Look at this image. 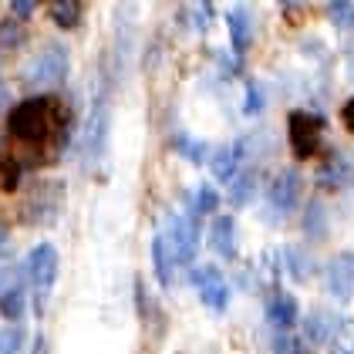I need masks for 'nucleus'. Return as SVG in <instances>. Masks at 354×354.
Segmentation results:
<instances>
[{
	"mask_svg": "<svg viewBox=\"0 0 354 354\" xmlns=\"http://www.w3.org/2000/svg\"><path fill=\"white\" fill-rule=\"evenodd\" d=\"M109 125H111V105H109V91H102L95 98V109L88 118V129H84V159H98L105 152V142H109Z\"/></svg>",
	"mask_w": 354,
	"mask_h": 354,
	"instance_id": "obj_6",
	"label": "nucleus"
},
{
	"mask_svg": "<svg viewBox=\"0 0 354 354\" xmlns=\"http://www.w3.org/2000/svg\"><path fill=\"white\" fill-rule=\"evenodd\" d=\"M300 310H297V300L290 297V294H273L267 300V321H270L277 330H290V327L297 324Z\"/></svg>",
	"mask_w": 354,
	"mask_h": 354,
	"instance_id": "obj_14",
	"label": "nucleus"
},
{
	"mask_svg": "<svg viewBox=\"0 0 354 354\" xmlns=\"http://www.w3.org/2000/svg\"><path fill=\"white\" fill-rule=\"evenodd\" d=\"M10 105V91H7V84L0 82V109H7Z\"/></svg>",
	"mask_w": 354,
	"mask_h": 354,
	"instance_id": "obj_32",
	"label": "nucleus"
},
{
	"mask_svg": "<svg viewBox=\"0 0 354 354\" xmlns=\"http://www.w3.org/2000/svg\"><path fill=\"white\" fill-rule=\"evenodd\" d=\"M287 138H290V152L294 159L307 162L321 152V142H324V122L310 111H290L287 118Z\"/></svg>",
	"mask_w": 354,
	"mask_h": 354,
	"instance_id": "obj_4",
	"label": "nucleus"
},
{
	"mask_svg": "<svg viewBox=\"0 0 354 354\" xmlns=\"http://www.w3.org/2000/svg\"><path fill=\"white\" fill-rule=\"evenodd\" d=\"M260 109H263V95H260V88H257V84H250V88H246V105H243V111H246V115H257Z\"/></svg>",
	"mask_w": 354,
	"mask_h": 354,
	"instance_id": "obj_26",
	"label": "nucleus"
},
{
	"mask_svg": "<svg viewBox=\"0 0 354 354\" xmlns=\"http://www.w3.org/2000/svg\"><path fill=\"white\" fill-rule=\"evenodd\" d=\"M283 260L290 263V273H294L297 280L307 277V270H304V267H307V260H304V253H300L297 246H287V250H283Z\"/></svg>",
	"mask_w": 354,
	"mask_h": 354,
	"instance_id": "obj_25",
	"label": "nucleus"
},
{
	"mask_svg": "<svg viewBox=\"0 0 354 354\" xmlns=\"http://www.w3.org/2000/svg\"><path fill=\"white\" fill-rule=\"evenodd\" d=\"M172 267H176L172 250H169V243H165V233H159V236L152 240V270H156V280L162 283L165 290L172 287Z\"/></svg>",
	"mask_w": 354,
	"mask_h": 354,
	"instance_id": "obj_16",
	"label": "nucleus"
},
{
	"mask_svg": "<svg viewBox=\"0 0 354 354\" xmlns=\"http://www.w3.org/2000/svg\"><path fill=\"white\" fill-rule=\"evenodd\" d=\"M330 330H334V321H330L327 314H310V317H307V337H310L314 344H324L327 337H330Z\"/></svg>",
	"mask_w": 354,
	"mask_h": 354,
	"instance_id": "obj_21",
	"label": "nucleus"
},
{
	"mask_svg": "<svg viewBox=\"0 0 354 354\" xmlns=\"http://www.w3.org/2000/svg\"><path fill=\"white\" fill-rule=\"evenodd\" d=\"M327 14L334 17V24L337 28H354V3H348V0H337V3H327Z\"/></svg>",
	"mask_w": 354,
	"mask_h": 354,
	"instance_id": "obj_24",
	"label": "nucleus"
},
{
	"mask_svg": "<svg viewBox=\"0 0 354 354\" xmlns=\"http://www.w3.org/2000/svg\"><path fill=\"white\" fill-rule=\"evenodd\" d=\"M300 189H304V179H300V172H294V169H283V172L273 179V186H267L270 209H273V213H283V216H287V213L297 206Z\"/></svg>",
	"mask_w": 354,
	"mask_h": 354,
	"instance_id": "obj_8",
	"label": "nucleus"
},
{
	"mask_svg": "<svg viewBox=\"0 0 354 354\" xmlns=\"http://www.w3.org/2000/svg\"><path fill=\"white\" fill-rule=\"evenodd\" d=\"M82 14H84V7L78 3V0H57V3L48 7V17L55 21L57 28H64V30L78 28V24H82Z\"/></svg>",
	"mask_w": 354,
	"mask_h": 354,
	"instance_id": "obj_17",
	"label": "nucleus"
},
{
	"mask_svg": "<svg viewBox=\"0 0 354 354\" xmlns=\"http://www.w3.org/2000/svg\"><path fill=\"white\" fill-rule=\"evenodd\" d=\"M10 44H21V30L7 21V24H0V48H10Z\"/></svg>",
	"mask_w": 354,
	"mask_h": 354,
	"instance_id": "obj_27",
	"label": "nucleus"
},
{
	"mask_svg": "<svg viewBox=\"0 0 354 354\" xmlns=\"http://www.w3.org/2000/svg\"><path fill=\"white\" fill-rule=\"evenodd\" d=\"M257 192V172H240L233 183H230V206H246L250 196Z\"/></svg>",
	"mask_w": 354,
	"mask_h": 354,
	"instance_id": "obj_18",
	"label": "nucleus"
},
{
	"mask_svg": "<svg viewBox=\"0 0 354 354\" xmlns=\"http://www.w3.org/2000/svg\"><path fill=\"white\" fill-rule=\"evenodd\" d=\"M192 283H196L199 300H203L206 307H213V310H226V307H230V283H226V277H223L216 267H209V263L196 267V270H192Z\"/></svg>",
	"mask_w": 354,
	"mask_h": 354,
	"instance_id": "obj_7",
	"label": "nucleus"
},
{
	"mask_svg": "<svg viewBox=\"0 0 354 354\" xmlns=\"http://www.w3.org/2000/svg\"><path fill=\"white\" fill-rule=\"evenodd\" d=\"M351 179V159L344 156V152H334V156H327L321 169H317V186L327 192L341 189L344 183Z\"/></svg>",
	"mask_w": 354,
	"mask_h": 354,
	"instance_id": "obj_11",
	"label": "nucleus"
},
{
	"mask_svg": "<svg viewBox=\"0 0 354 354\" xmlns=\"http://www.w3.org/2000/svg\"><path fill=\"white\" fill-rule=\"evenodd\" d=\"M28 277V273H24ZM24 277H14L3 290H0V314L10 324H21L24 310H28V290H24Z\"/></svg>",
	"mask_w": 354,
	"mask_h": 354,
	"instance_id": "obj_12",
	"label": "nucleus"
},
{
	"mask_svg": "<svg viewBox=\"0 0 354 354\" xmlns=\"http://www.w3.org/2000/svg\"><path fill=\"white\" fill-rule=\"evenodd\" d=\"M34 10H37L34 0H14V3H10V14H14V17H30Z\"/></svg>",
	"mask_w": 354,
	"mask_h": 354,
	"instance_id": "obj_28",
	"label": "nucleus"
},
{
	"mask_svg": "<svg viewBox=\"0 0 354 354\" xmlns=\"http://www.w3.org/2000/svg\"><path fill=\"white\" fill-rule=\"evenodd\" d=\"M71 115L55 95H30L7 115V145L0 159L17 165L21 172L55 162L68 145Z\"/></svg>",
	"mask_w": 354,
	"mask_h": 354,
	"instance_id": "obj_1",
	"label": "nucleus"
},
{
	"mask_svg": "<svg viewBox=\"0 0 354 354\" xmlns=\"http://www.w3.org/2000/svg\"><path fill=\"white\" fill-rule=\"evenodd\" d=\"M24 273H28L30 287H34V310L44 314L48 307V297L55 290V280L61 273V257H57L55 243H37L28 253V263H24Z\"/></svg>",
	"mask_w": 354,
	"mask_h": 354,
	"instance_id": "obj_2",
	"label": "nucleus"
},
{
	"mask_svg": "<svg viewBox=\"0 0 354 354\" xmlns=\"http://www.w3.org/2000/svg\"><path fill=\"white\" fill-rule=\"evenodd\" d=\"M68 68H71V57H68V48L61 44H48L41 55H34L24 64L21 71V82L34 88V91H44V88H55L68 78Z\"/></svg>",
	"mask_w": 354,
	"mask_h": 354,
	"instance_id": "obj_3",
	"label": "nucleus"
},
{
	"mask_svg": "<svg viewBox=\"0 0 354 354\" xmlns=\"http://www.w3.org/2000/svg\"><path fill=\"white\" fill-rule=\"evenodd\" d=\"M243 156H246V138H236V142L216 149V156H213V176H216L219 183H233L240 176Z\"/></svg>",
	"mask_w": 354,
	"mask_h": 354,
	"instance_id": "obj_10",
	"label": "nucleus"
},
{
	"mask_svg": "<svg viewBox=\"0 0 354 354\" xmlns=\"http://www.w3.org/2000/svg\"><path fill=\"white\" fill-rule=\"evenodd\" d=\"M209 243L226 260L236 257V223H233V216H216L213 230H209Z\"/></svg>",
	"mask_w": 354,
	"mask_h": 354,
	"instance_id": "obj_15",
	"label": "nucleus"
},
{
	"mask_svg": "<svg viewBox=\"0 0 354 354\" xmlns=\"http://www.w3.org/2000/svg\"><path fill=\"white\" fill-rule=\"evenodd\" d=\"M165 243L172 250V260L176 263H192L196 260V250H199V223L196 216H172L169 219V236Z\"/></svg>",
	"mask_w": 354,
	"mask_h": 354,
	"instance_id": "obj_5",
	"label": "nucleus"
},
{
	"mask_svg": "<svg viewBox=\"0 0 354 354\" xmlns=\"http://www.w3.org/2000/svg\"><path fill=\"white\" fill-rule=\"evenodd\" d=\"M216 209H219V192L203 183L199 192H196V216H209V213H216Z\"/></svg>",
	"mask_w": 354,
	"mask_h": 354,
	"instance_id": "obj_22",
	"label": "nucleus"
},
{
	"mask_svg": "<svg viewBox=\"0 0 354 354\" xmlns=\"http://www.w3.org/2000/svg\"><path fill=\"white\" fill-rule=\"evenodd\" d=\"M344 354H354V348H348V351H344Z\"/></svg>",
	"mask_w": 354,
	"mask_h": 354,
	"instance_id": "obj_33",
	"label": "nucleus"
},
{
	"mask_svg": "<svg viewBox=\"0 0 354 354\" xmlns=\"http://www.w3.org/2000/svg\"><path fill=\"white\" fill-rule=\"evenodd\" d=\"M327 294L337 300H348L354 294V253H341L327 267Z\"/></svg>",
	"mask_w": 354,
	"mask_h": 354,
	"instance_id": "obj_9",
	"label": "nucleus"
},
{
	"mask_svg": "<svg viewBox=\"0 0 354 354\" xmlns=\"http://www.w3.org/2000/svg\"><path fill=\"white\" fill-rule=\"evenodd\" d=\"M30 354H48V341L44 337H34V351Z\"/></svg>",
	"mask_w": 354,
	"mask_h": 354,
	"instance_id": "obj_31",
	"label": "nucleus"
},
{
	"mask_svg": "<svg viewBox=\"0 0 354 354\" xmlns=\"http://www.w3.org/2000/svg\"><path fill=\"white\" fill-rule=\"evenodd\" d=\"M7 243H10V233H7V226L0 223V257L7 253Z\"/></svg>",
	"mask_w": 354,
	"mask_h": 354,
	"instance_id": "obj_30",
	"label": "nucleus"
},
{
	"mask_svg": "<svg viewBox=\"0 0 354 354\" xmlns=\"http://www.w3.org/2000/svg\"><path fill=\"white\" fill-rule=\"evenodd\" d=\"M172 145H176V149H179V156H183V159H189L192 165H199L203 159H206V156H209V149H206L203 142L189 138L186 132H179V136L172 138Z\"/></svg>",
	"mask_w": 354,
	"mask_h": 354,
	"instance_id": "obj_19",
	"label": "nucleus"
},
{
	"mask_svg": "<svg viewBox=\"0 0 354 354\" xmlns=\"http://www.w3.org/2000/svg\"><path fill=\"white\" fill-rule=\"evenodd\" d=\"M304 230H307V236H310V240H321V236H324V209H321L317 203H310V206H307Z\"/></svg>",
	"mask_w": 354,
	"mask_h": 354,
	"instance_id": "obj_23",
	"label": "nucleus"
},
{
	"mask_svg": "<svg viewBox=\"0 0 354 354\" xmlns=\"http://www.w3.org/2000/svg\"><path fill=\"white\" fill-rule=\"evenodd\" d=\"M226 28H230V44H233V55L243 57L250 51V41H253V24H250V10L246 7H233L230 17H226Z\"/></svg>",
	"mask_w": 354,
	"mask_h": 354,
	"instance_id": "obj_13",
	"label": "nucleus"
},
{
	"mask_svg": "<svg viewBox=\"0 0 354 354\" xmlns=\"http://www.w3.org/2000/svg\"><path fill=\"white\" fill-rule=\"evenodd\" d=\"M24 341H28L24 327L21 324H7L3 330H0V354H21Z\"/></svg>",
	"mask_w": 354,
	"mask_h": 354,
	"instance_id": "obj_20",
	"label": "nucleus"
},
{
	"mask_svg": "<svg viewBox=\"0 0 354 354\" xmlns=\"http://www.w3.org/2000/svg\"><path fill=\"white\" fill-rule=\"evenodd\" d=\"M341 122H344V129L354 136V98L344 105V109H341Z\"/></svg>",
	"mask_w": 354,
	"mask_h": 354,
	"instance_id": "obj_29",
	"label": "nucleus"
}]
</instances>
